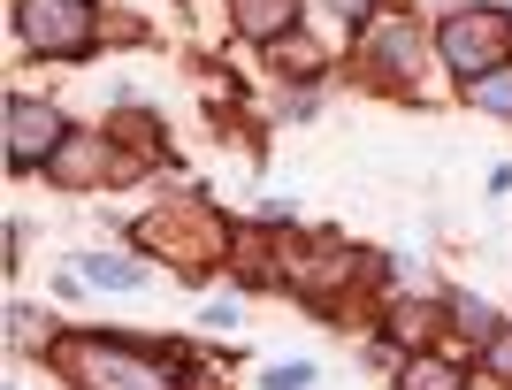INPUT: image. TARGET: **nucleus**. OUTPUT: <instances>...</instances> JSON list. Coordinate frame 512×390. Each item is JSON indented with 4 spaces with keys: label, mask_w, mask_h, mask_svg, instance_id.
Instances as JSON below:
<instances>
[{
    "label": "nucleus",
    "mask_w": 512,
    "mask_h": 390,
    "mask_svg": "<svg viewBox=\"0 0 512 390\" xmlns=\"http://www.w3.org/2000/svg\"><path fill=\"white\" fill-rule=\"evenodd\" d=\"M375 62L383 69H413V31L406 23H383V31H375Z\"/></svg>",
    "instance_id": "nucleus-11"
},
{
    "label": "nucleus",
    "mask_w": 512,
    "mask_h": 390,
    "mask_svg": "<svg viewBox=\"0 0 512 390\" xmlns=\"http://www.w3.org/2000/svg\"><path fill=\"white\" fill-rule=\"evenodd\" d=\"M230 16H237V31H253V39L276 46L283 31H291V16H299V8H291V0H230Z\"/></svg>",
    "instance_id": "nucleus-7"
},
{
    "label": "nucleus",
    "mask_w": 512,
    "mask_h": 390,
    "mask_svg": "<svg viewBox=\"0 0 512 390\" xmlns=\"http://www.w3.org/2000/svg\"><path fill=\"white\" fill-rule=\"evenodd\" d=\"M16 39L31 46V54L77 62V54H92L100 23H92V8H85V0H16Z\"/></svg>",
    "instance_id": "nucleus-2"
},
{
    "label": "nucleus",
    "mask_w": 512,
    "mask_h": 390,
    "mask_svg": "<svg viewBox=\"0 0 512 390\" xmlns=\"http://www.w3.org/2000/svg\"><path fill=\"white\" fill-rule=\"evenodd\" d=\"M276 62H283V69H299V77H314V69H321V46L299 39V31H283V39H276Z\"/></svg>",
    "instance_id": "nucleus-12"
},
{
    "label": "nucleus",
    "mask_w": 512,
    "mask_h": 390,
    "mask_svg": "<svg viewBox=\"0 0 512 390\" xmlns=\"http://www.w3.org/2000/svg\"><path fill=\"white\" fill-rule=\"evenodd\" d=\"M46 169L62 176V184H92V176H115V153H107L100 138H92V146H85V138H69V146L54 153V161H46Z\"/></svg>",
    "instance_id": "nucleus-6"
},
{
    "label": "nucleus",
    "mask_w": 512,
    "mask_h": 390,
    "mask_svg": "<svg viewBox=\"0 0 512 390\" xmlns=\"http://www.w3.org/2000/svg\"><path fill=\"white\" fill-rule=\"evenodd\" d=\"M467 100H474V108H490V115H512V62L490 69V77H474Z\"/></svg>",
    "instance_id": "nucleus-10"
},
{
    "label": "nucleus",
    "mask_w": 512,
    "mask_h": 390,
    "mask_svg": "<svg viewBox=\"0 0 512 390\" xmlns=\"http://www.w3.org/2000/svg\"><path fill=\"white\" fill-rule=\"evenodd\" d=\"M77 276L100 283V291H138V283H146V268H138V260H115V253H92Z\"/></svg>",
    "instance_id": "nucleus-8"
},
{
    "label": "nucleus",
    "mask_w": 512,
    "mask_h": 390,
    "mask_svg": "<svg viewBox=\"0 0 512 390\" xmlns=\"http://www.w3.org/2000/svg\"><path fill=\"white\" fill-rule=\"evenodd\" d=\"M398 390H459V368H451V360H436V352H421V360H406Z\"/></svg>",
    "instance_id": "nucleus-9"
},
{
    "label": "nucleus",
    "mask_w": 512,
    "mask_h": 390,
    "mask_svg": "<svg viewBox=\"0 0 512 390\" xmlns=\"http://www.w3.org/2000/svg\"><path fill=\"white\" fill-rule=\"evenodd\" d=\"M314 383V368L306 360H283V368H268V390H306Z\"/></svg>",
    "instance_id": "nucleus-13"
},
{
    "label": "nucleus",
    "mask_w": 512,
    "mask_h": 390,
    "mask_svg": "<svg viewBox=\"0 0 512 390\" xmlns=\"http://www.w3.org/2000/svg\"><path fill=\"white\" fill-rule=\"evenodd\" d=\"M0 123H8V161H16V169L54 161V153L69 146V123L46 108V100H8V108H0Z\"/></svg>",
    "instance_id": "nucleus-4"
},
{
    "label": "nucleus",
    "mask_w": 512,
    "mask_h": 390,
    "mask_svg": "<svg viewBox=\"0 0 512 390\" xmlns=\"http://www.w3.org/2000/svg\"><path fill=\"white\" fill-rule=\"evenodd\" d=\"M436 46H444V62L474 85V77H490V69L512 62V16H505V8H459Z\"/></svg>",
    "instance_id": "nucleus-3"
},
{
    "label": "nucleus",
    "mask_w": 512,
    "mask_h": 390,
    "mask_svg": "<svg viewBox=\"0 0 512 390\" xmlns=\"http://www.w3.org/2000/svg\"><path fill=\"white\" fill-rule=\"evenodd\" d=\"M222 222L199 215V207H184V215H153L146 222V245H161V253H176V268H207L214 253H222Z\"/></svg>",
    "instance_id": "nucleus-5"
},
{
    "label": "nucleus",
    "mask_w": 512,
    "mask_h": 390,
    "mask_svg": "<svg viewBox=\"0 0 512 390\" xmlns=\"http://www.w3.org/2000/svg\"><path fill=\"white\" fill-rule=\"evenodd\" d=\"M451 322H459V329H474V337H482V329H490V314H482V299H451Z\"/></svg>",
    "instance_id": "nucleus-14"
},
{
    "label": "nucleus",
    "mask_w": 512,
    "mask_h": 390,
    "mask_svg": "<svg viewBox=\"0 0 512 390\" xmlns=\"http://www.w3.org/2000/svg\"><path fill=\"white\" fill-rule=\"evenodd\" d=\"M62 368L85 390H176V360L115 337H62Z\"/></svg>",
    "instance_id": "nucleus-1"
},
{
    "label": "nucleus",
    "mask_w": 512,
    "mask_h": 390,
    "mask_svg": "<svg viewBox=\"0 0 512 390\" xmlns=\"http://www.w3.org/2000/svg\"><path fill=\"white\" fill-rule=\"evenodd\" d=\"M490 360H497V375H512V337H490Z\"/></svg>",
    "instance_id": "nucleus-15"
}]
</instances>
